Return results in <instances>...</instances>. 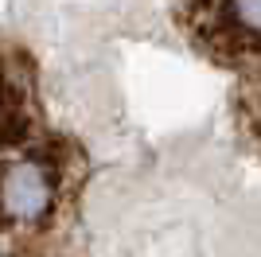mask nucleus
Listing matches in <instances>:
<instances>
[{
  "label": "nucleus",
  "mask_w": 261,
  "mask_h": 257,
  "mask_svg": "<svg viewBox=\"0 0 261 257\" xmlns=\"http://www.w3.org/2000/svg\"><path fill=\"white\" fill-rule=\"evenodd\" d=\"M12 230V218H8V211H4V199H0V234H8Z\"/></svg>",
  "instance_id": "nucleus-1"
}]
</instances>
